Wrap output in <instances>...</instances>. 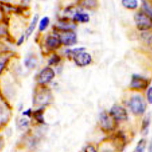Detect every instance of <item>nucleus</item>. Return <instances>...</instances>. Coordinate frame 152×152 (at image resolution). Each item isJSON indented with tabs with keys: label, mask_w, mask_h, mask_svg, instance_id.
Here are the masks:
<instances>
[{
	"label": "nucleus",
	"mask_w": 152,
	"mask_h": 152,
	"mask_svg": "<svg viewBox=\"0 0 152 152\" xmlns=\"http://www.w3.org/2000/svg\"><path fill=\"white\" fill-rule=\"evenodd\" d=\"M134 18L139 30L147 31L152 27V19L144 11L137 12Z\"/></svg>",
	"instance_id": "obj_1"
},
{
	"label": "nucleus",
	"mask_w": 152,
	"mask_h": 152,
	"mask_svg": "<svg viewBox=\"0 0 152 152\" xmlns=\"http://www.w3.org/2000/svg\"><path fill=\"white\" fill-rule=\"evenodd\" d=\"M132 112L135 115L143 114L146 110V103L144 99L139 95H134L129 103Z\"/></svg>",
	"instance_id": "obj_2"
},
{
	"label": "nucleus",
	"mask_w": 152,
	"mask_h": 152,
	"mask_svg": "<svg viewBox=\"0 0 152 152\" xmlns=\"http://www.w3.org/2000/svg\"><path fill=\"white\" fill-rule=\"evenodd\" d=\"M149 81L147 78L139 75H134L131 78V88L136 90H144L148 87Z\"/></svg>",
	"instance_id": "obj_3"
},
{
	"label": "nucleus",
	"mask_w": 152,
	"mask_h": 152,
	"mask_svg": "<svg viewBox=\"0 0 152 152\" xmlns=\"http://www.w3.org/2000/svg\"><path fill=\"white\" fill-rule=\"evenodd\" d=\"M62 43L66 45H73L77 43V35L72 31L65 29L59 35Z\"/></svg>",
	"instance_id": "obj_4"
},
{
	"label": "nucleus",
	"mask_w": 152,
	"mask_h": 152,
	"mask_svg": "<svg viewBox=\"0 0 152 152\" xmlns=\"http://www.w3.org/2000/svg\"><path fill=\"white\" fill-rule=\"evenodd\" d=\"M110 114L113 117L115 121H125L128 117L126 110L124 107L118 105H115L112 107Z\"/></svg>",
	"instance_id": "obj_5"
},
{
	"label": "nucleus",
	"mask_w": 152,
	"mask_h": 152,
	"mask_svg": "<svg viewBox=\"0 0 152 152\" xmlns=\"http://www.w3.org/2000/svg\"><path fill=\"white\" fill-rule=\"evenodd\" d=\"M74 61L78 66H85L91 62V56L88 53L80 52L74 56Z\"/></svg>",
	"instance_id": "obj_6"
},
{
	"label": "nucleus",
	"mask_w": 152,
	"mask_h": 152,
	"mask_svg": "<svg viewBox=\"0 0 152 152\" xmlns=\"http://www.w3.org/2000/svg\"><path fill=\"white\" fill-rule=\"evenodd\" d=\"M55 77V72L52 68H46L41 71L39 76V82L41 84H45L50 82Z\"/></svg>",
	"instance_id": "obj_7"
},
{
	"label": "nucleus",
	"mask_w": 152,
	"mask_h": 152,
	"mask_svg": "<svg viewBox=\"0 0 152 152\" xmlns=\"http://www.w3.org/2000/svg\"><path fill=\"white\" fill-rule=\"evenodd\" d=\"M115 120L111 115L106 113H102L100 116V122L102 126L105 130H112L114 129Z\"/></svg>",
	"instance_id": "obj_8"
},
{
	"label": "nucleus",
	"mask_w": 152,
	"mask_h": 152,
	"mask_svg": "<svg viewBox=\"0 0 152 152\" xmlns=\"http://www.w3.org/2000/svg\"><path fill=\"white\" fill-rule=\"evenodd\" d=\"M61 43H62V41L59 38V37L54 35L49 36L46 40V45L51 50H56L60 48Z\"/></svg>",
	"instance_id": "obj_9"
},
{
	"label": "nucleus",
	"mask_w": 152,
	"mask_h": 152,
	"mask_svg": "<svg viewBox=\"0 0 152 152\" xmlns=\"http://www.w3.org/2000/svg\"><path fill=\"white\" fill-rule=\"evenodd\" d=\"M38 20H39V15L38 14H36V15L34 16V18L31 22L30 26H29V27L26 31V35L27 37H29L31 35V34L33 33L34 30H35L37 24Z\"/></svg>",
	"instance_id": "obj_10"
},
{
	"label": "nucleus",
	"mask_w": 152,
	"mask_h": 152,
	"mask_svg": "<svg viewBox=\"0 0 152 152\" xmlns=\"http://www.w3.org/2000/svg\"><path fill=\"white\" fill-rule=\"evenodd\" d=\"M73 18L75 21L80 22V23H87L89 21V16L87 14L79 13V12L76 13Z\"/></svg>",
	"instance_id": "obj_11"
},
{
	"label": "nucleus",
	"mask_w": 152,
	"mask_h": 152,
	"mask_svg": "<svg viewBox=\"0 0 152 152\" xmlns=\"http://www.w3.org/2000/svg\"><path fill=\"white\" fill-rule=\"evenodd\" d=\"M122 4L125 8L129 9H135L138 6V3L136 0H123L122 1Z\"/></svg>",
	"instance_id": "obj_12"
},
{
	"label": "nucleus",
	"mask_w": 152,
	"mask_h": 152,
	"mask_svg": "<svg viewBox=\"0 0 152 152\" xmlns=\"http://www.w3.org/2000/svg\"><path fill=\"white\" fill-rule=\"evenodd\" d=\"M146 146V141L144 139H141L140 141L138 142L135 149H134V152H144Z\"/></svg>",
	"instance_id": "obj_13"
},
{
	"label": "nucleus",
	"mask_w": 152,
	"mask_h": 152,
	"mask_svg": "<svg viewBox=\"0 0 152 152\" xmlns=\"http://www.w3.org/2000/svg\"><path fill=\"white\" fill-rule=\"evenodd\" d=\"M49 23H50V18H48V16H45L41 19L40 21V24H39V30L41 31H43L45 30L46 28L48 27L49 25Z\"/></svg>",
	"instance_id": "obj_14"
},
{
	"label": "nucleus",
	"mask_w": 152,
	"mask_h": 152,
	"mask_svg": "<svg viewBox=\"0 0 152 152\" xmlns=\"http://www.w3.org/2000/svg\"><path fill=\"white\" fill-rule=\"evenodd\" d=\"M143 6L144 8V12L148 14V15L152 19V8L149 6V5L145 1H143Z\"/></svg>",
	"instance_id": "obj_15"
},
{
	"label": "nucleus",
	"mask_w": 152,
	"mask_h": 152,
	"mask_svg": "<svg viewBox=\"0 0 152 152\" xmlns=\"http://www.w3.org/2000/svg\"><path fill=\"white\" fill-rule=\"evenodd\" d=\"M36 64H37L36 60L33 58H29L27 59V60H26V61H25L26 66L28 68H35L36 66Z\"/></svg>",
	"instance_id": "obj_16"
},
{
	"label": "nucleus",
	"mask_w": 152,
	"mask_h": 152,
	"mask_svg": "<svg viewBox=\"0 0 152 152\" xmlns=\"http://www.w3.org/2000/svg\"><path fill=\"white\" fill-rule=\"evenodd\" d=\"M143 38L145 41L147 45L152 50V35H143Z\"/></svg>",
	"instance_id": "obj_17"
},
{
	"label": "nucleus",
	"mask_w": 152,
	"mask_h": 152,
	"mask_svg": "<svg viewBox=\"0 0 152 152\" xmlns=\"http://www.w3.org/2000/svg\"><path fill=\"white\" fill-rule=\"evenodd\" d=\"M149 122H150L149 116H146L143 121V122H142V131H145L146 129H148L149 125Z\"/></svg>",
	"instance_id": "obj_18"
},
{
	"label": "nucleus",
	"mask_w": 152,
	"mask_h": 152,
	"mask_svg": "<svg viewBox=\"0 0 152 152\" xmlns=\"http://www.w3.org/2000/svg\"><path fill=\"white\" fill-rule=\"evenodd\" d=\"M147 98H148V102L152 104V87L149 88L148 91V94H147Z\"/></svg>",
	"instance_id": "obj_19"
},
{
	"label": "nucleus",
	"mask_w": 152,
	"mask_h": 152,
	"mask_svg": "<svg viewBox=\"0 0 152 152\" xmlns=\"http://www.w3.org/2000/svg\"><path fill=\"white\" fill-rule=\"evenodd\" d=\"M20 124L21 126H28V121L27 119H26V118L21 119L20 121Z\"/></svg>",
	"instance_id": "obj_20"
},
{
	"label": "nucleus",
	"mask_w": 152,
	"mask_h": 152,
	"mask_svg": "<svg viewBox=\"0 0 152 152\" xmlns=\"http://www.w3.org/2000/svg\"><path fill=\"white\" fill-rule=\"evenodd\" d=\"M5 63H6V60L0 59V73L2 72V70H3V69L4 68Z\"/></svg>",
	"instance_id": "obj_21"
},
{
	"label": "nucleus",
	"mask_w": 152,
	"mask_h": 152,
	"mask_svg": "<svg viewBox=\"0 0 152 152\" xmlns=\"http://www.w3.org/2000/svg\"><path fill=\"white\" fill-rule=\"evenodd\" d=\"M85 152H96V151H95V149L94 147L89 145V146H87V148H86Z\"/></svg>",
	"instance_id": "obj_22"
},
{
	"label": "nucleus",
	"mask_w": 152,
	"mask_h": 152,
	"mask_svg": "<svg viewBox=\"0 0 152 152\" xmlns=\"http://www.w3.org/2000/svg\"><path fill=\"white\" fill-rule=\"evenodd\" d=\"M23 41H24V35H23L20 38V39H19V41H18V45H20V44H22L23 43Z\"/></svg>",
	"instance_id": "obj_23"
},
{
	"label": "nucleus",
	"mask_w": 152,
	"mask_h": 152,
	"mask_svg": "<svg viewBox=\"0 0 152 152\" xmlns=\"http://www.w3.org/2000/svg\"><path fill=\"white\" fill-rule=\"evenodd\" d=\"M148 152H152V139H151V141L150 143V145H149Z\"/></svg>",
	"instance_id": "obj_24"
},
{
	"label": "nucleus",
	"mask_w": 152,
	"mask_h": 152,
	"mask_svg": "<svg viewBox=\"0 0 152 152\" xmlns=\"http://www.w3.org/2000/svg\"><path fill=\"white\" fill-rule=\"evenodd\" d=\"M102 152H112V151L111 150H109V149H105V150H104Z\"/></svg>",
	"instance_id": "obj_25"
}]
</instances>
